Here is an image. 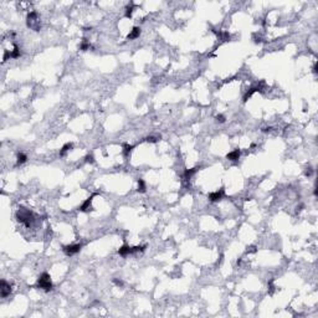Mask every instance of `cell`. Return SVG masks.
Here are the masks:
<instances>
[{
	"label": "cell",
	"mask_w": 318,
	"mask_h": 318,
	"mask_svg": "<svg viewBox=\"0 0 318 318\" xmlns=\"http://www.w3.org/2000/svg\"><path fill=\"white\" fill-rule=\"evenodd\" d=\"M256 247L255 246H250V247H247V252H256Z\"/></svg>",
	"instance_id": "4316f807"
},
{
	"label": "cell",
	"mask_w": 318,
	"mask_h": 318,
	"mask_svg": "<svg viewBox=\"0 0 318 318\" xmlns=\"http://www.w3.org/2000/svg\"><path fill=\"white\" fill-rule=\"evenodd\" d=\"M97 195V193H95V194H92L90 198L88 199H86L85 202H83V204L81 205V206L78 208V210L80 211H83V213H87V211H90L91 210V204H92V200H93V198H95V196Z\"/></svg>",
	"instance_id": "52a82bcc"
},
{
	"label": "cell",
	"mask_w": 318,
	"mask_h": 318,
	"mask_svg": "<svg viewBox=\"0 0 318 318\" xmlns=\"http://www.w3.org/2000/svg\"><path fill=\"white\" fill-rule=\"evenodd\" d=\"M133 9H134V4L133 3H129L127 6H126V17H130L132 16V13H133Z\"/></svg>",
	"instance_id": "2e32d148"
},
{
	"label": "cell",
	"mask_w": 318,
	"mask_h": 318,
	"mask_svg": "<svg viewBox=\"0 0 318 318\" xmlns=\"http://www.w3.org/2000/svg\"><path fill=\"white\" fill-rule=\"evenodd\" d=\"M198 169H199L198 167H196V168H191V169H186V170L184 172V178H185L186 180H189L190 178L193 176L196 172H198Z\"/></svg>",
	"instance_id": "4fadbf2b"
},
{
	"label": "cell",
	"mask_w": 318,
	"mask_h": 318,
	"mask_svg": "<svg viewBox=\"0 0 318 318\" xmlns=\"http://www.w3.org/2000/svg\"><path fill=\"white\" fill-rule=\"evenodd\" d=\"M16 219L19 222H21V224H24L25 226L30 227L32 221L35 220V216H34V214H32V211H30L29 209L20 206L16 211Z\"/></svg>",
	"instance_id": "6da1fadb"
},
{
	"label": "cell",
	"mask_w": 318,
	"mask_h": 318,
	"mask_svg": "<svg viewBox=\"0 0 318 318\" xmlns=\"http://www.w3.org/2000/svg\"><path fill=\"white\" fill-rule=\"evenodd\" d=\"M90 47H91V45H90V43L87 41V39H83L82 43H81V45H80V50H81V51H87Z\"/></svg>",
	"instance_id": "d6986e66"
},
{
	"label": "cell",
	"mask_w": 318,
	"mask_h": 318,
	"mask_svg": "<svg viewBox=\"0 0 318 318\" xmlns=\"http://www.w3.org/2000/svg\"><path fill=\"white\" fill-rule=\"evenodd\" d=\"M146 141L148 143H156V142H158V138H156V137H147Z\"/></svg>",
	"instance_id": "603a6c76"
},
{
	"label": "cell",
	"mask_w": 318,
	"mask_h": 318,
	"mask_svg": "<svg viewBox=\"0 0 318 318\" xmlns=\"http://www.w3.org/2000/svg\"><path fill=\"white\" fill-rule=\"evenodd\" d=\"M85 159H86V162H87V163H93V162H95V158H93L92 154H87Z\"/></svg>",
	"instance_id": "7402d4cb"
},
{
	"label": "cell",
	"mask_w": 318,
	"mask_h": 318,
	"mask_svg": "<svg viewBox=\"0 0 318 318\" xmlns=\"http://www.w3.org/2000/svg\"><path fill=\"white\" fill-rule=\"evenodd\" d=\"M26 24L30 29L35 30V31H40L41 24H40V20H39V14H37L36 11H30L26 16Z\"/></svg>",
	"instance_id": "3957f363"
},
{
	"label": "cell",
	"mask_w": 318,
	"mask_h": 318,
	"mask_svg": "<svg viewBox=\"0 0 318 318\" xmlns=\"http://www.w3.org/2000/svg\"><path fill=\"white\" fill-rule=\"evenodd\" d=\"M271 129H272L271 127H266V128H264V129H262V132H270Z\"/></svg>",
	"instance_id": "83f0119b"
},
{
	"label": "cell",
	"mask_w": 318,
	"mask_h": 318,
	"mask_svg": "<svg viewBox=\"0 0 318 318\" xmlns=\"http://www.w3.org/2000/svg\"><path fill=\"white\" fill-rule=\"evenodd\" d=\"M268 289L271 292H273V289H275V286H273V281L272 280H271V281L268 282Z\"/></svg>",
	"instance_id": "484cf974"
},
{
	"label": "cell",
	"mask_w": 318,
	"mask_h": 318,
	"mask_svg": "<svg viewBox=\"0 0 318 318\" xmlns=\"http://www.w3.org/2000/svg\"><path fill=\"white\" fill-rule=\"evenodd\" d=\"M113 283H116L117 286H121V287L123 286V282L121 281V280H118V278H113Z\"/></svg>",
	"instance_id": "cb8c5ba5"
},
{
	"label": "cell",
	"mask_w": 318,
	"mask_h": 318,
	"mask_svg": "<svg viewBox=\"0 0 318 318\" xmlns=\"http://www.w3.org/2000/svg\"><path fill=\"white\" fill-rule=\"evenodd\" d=\"M17 160H16V164L17 165H21V164H24V163H26V160H27V156L25 153H19L17 154Z\"/></svg>",
	"instance_id": "5bb4252c"
},
{
	"label": "cell",
	"mask_w": 318,
	"mask_h": 318,
	"mask_svg": "<svg viewBox=\"0 0 318 318\" xmlns=\"http://www.w3.org/2000/svg\"><path fill=\"white\" fill-rule=\"evenodd\" d=\"M10 293H11V285L8 283L5 280H1V282H0V296H1V298L8 297Z\"/></svg>",
	"instance_id": "8992f818"
},
{
	"label": "cell",
	"mask_w": 318,
	"mask_h": 318,
	"mask_svg": "<svg viewBox=\"0 0 318 318\" xmlns=\"http://www.w3.org/2000/svg\"><path fill=\"white\" fill-rule=\"evenodd\" d=\"M139 35H141V27L134 26L133 29L130 30L129 34H128L127 40H134V39H137V37H139Z\"/></svg>",
	"instance_id": "8fae6325"
},
{
	"label": "cell",
	"mask_w": 318,
	"mask_h": 318,
	"mask_svg": "<svg viewBox=\"0 0 318 318\" xmlns=\"http://www.w3.org/2000/svg\"><path fill=\"white\" fill-rule=\"evenodd\" d=\"M305 174H306V176H311L313 174V169H312V168H307V170H306Z\"/></svg>",
	"instance_id": "d4e9b609"
},
{
	"label": "cell",
	"mask_w": 318,
	"mask_h": 318,
	"mask_svg": "<svg viewBox=\"0 0 318 318\" xmlns=\"http://www.w3.org/2000/svg\"><path fill=\"white\" fill-rule=\"evenodd\" d=\"M82 249V245L81 244H73V245H67V246H63L62 247V251L66 254L67 256H72L75 254L80 252V250Z\"/></svg>",
	"instance_id": "5b68a950"
},
{
	"label": "cell",
	"mask_w": 318,
	"mask_h": 318,
	"mask_svg": "<svg viewBox=\"0 0 318 318\" xmlns=\"http://www.w3.org/2000/svg\"><path fill=\"white\" fill-rule=\"evenodd\" d=\"M123 148H124V151H123V153H124V156H128V154L132 152V149H133V146H129V144H124L123 146Z\"/></svg>",
	"instance_id": "ffe728a7"
},
{
	"label": "cell",
	"mask_w": 318,
	"mask_h": 318,
	"mask_svg": "<svg viewBox=\"0 0 318 318\" xmlns=\"http://www.w3.org/2000/svg\"><path fill=\"white\" fill-rule=\"evenodd\" d=\"M240 156H241L240 149H235V151L227 153L226 158L229 159V160H231V162H236V160H239V159H240Z\"/></svg>",
	"instance_id": "9c48e42d"
},
{
	"label": "cell",
	"mask_w": 318,
	"mask_h": 318,
	"mask_svg": "<svg viewBox=\"0 0 318 318\" xmlns=\"http://www.w3.org/2000/svg\"><path fill=\"white\" fill-rule=\"evenodd\" d=\"M215 34H216L222 41H229V39H230V35H229V32L226 31H214Z\"/></svg>",
	"instance_id": "9a60e30c"
},
{
	"label": "cell",
	"mask_w": 318,
	"mask_h": 318,
	"mask_svg": "<svg viewBox=\"0 0 318 318\" xmlns=\"http://www.w3.org/2000/svg\"><path fill=\"white\" fill-rule=\"evenodd\" d=\"M313 72L317 73V62L315 63V66H313Z\"/></svg>",
	"instance_id": "f1b7e54d"
},
{
	"label": "cell",
	"mask_w": 318,
	"mask_h": 318,
	"mask_svg": "<svg viewBox=\"0 0 318 318\" xmlns=\"http://www.w3.org/2000/svg\"><path fill=\"white\" fill-rule=\"evenodd\" d=\"M260 91H261V86H255V87H252V88H250V90L244 95V98H242V100H244V102H247V100H249V98H251L252 95H254L255 92H260Z\"/></svg>",
	"instance_id": "30bf717a"
},
{
	"label": "cell",
	"mask_w": 318,
	"mask_h": 318,
	"mask_svg": "<svg viewBox=\"0 0 318 318\" xmlns=\"http://www.w3.org/2000/svg\"><path fill=\"white\" fill-rule=\"evenodd\" d=\"M215 118H216V121H218L219 123H224L226 121V118H225V116H224V114H218Z\"/></svg>",
	"instance_id": "44dd1931"
},
{
	"label": "cell",
	"mask_w": 318,
	"mask_h": 318,
	"mask_svg": "<svg viewBox=\"0 0 318 318\" xmlns=\"http://www.w3.org/2000/svg\"><path fill=\"white\" fill-rule=\"evenodd\" d=\"M10 54H11V59H17V57H20V56H21V51L15 45V46H14V50L10 51Z\"/></svg>",
	"instance_id": "e0dca14e"
},
{
	"label": "cell",
	"mask_w": 318,
	"mask_h": 318,
	"mask_svg": "<svg viewBox=\"0 0 318 318\" xmlns=\"http://www.w3.org/2000/svg\"><path fill=\"white\" fill-rule=\"evenodd\" d=\"M138 193H146V183L143 179H138Z\"/></svg>",
	"instance_id": "ac0fdd59"
},
{
	"label": "cell",
	"mask_w": 318,
	"mask_h": 318,
	"mask_svg": "<svg viewBox=\"0 0 318 318\" xmlns=\"http://www.w3.org/2000/svg\"><path fill=\"white\" fill-rule=\"evenodd\" d=\"M222 196H224V189H220V190L214 191V193H210L208 198L211 203H218L222 199Z\"/></svg>",
	"instance_id": "ba28073f"
},
{
	"label": "cell",
	"mask_w": 318,
	"mask_h": 318,
	"mask_svg": "<svg viewBox=\"0 0 318 318\" xmlns=\"http://www.w3.org/2000/svg\"><path fill=\"white\" fill-rule=\"evenodd\" d=\"M72 148H73V144L72 143H66L65 146L62 147V149L60 151V157H65L67 154V152L70 151H72Z\"/></svg>",
	"instance_id": "7c38bea8"
},
{
	"label": "cell",
	"mask_w": 318,
	"mask_h": 318,
	"mask_svg": "<svg viewBox=\"0 0 318 318\" xmlns=\"http://www.w3.org/2000/svg\"><path fill=\"white\" fill-rule=\"evenodd\" d=\"M146 247L147 246H135V247H130L128 245H123V246H121L119 249H118V254L121 256H128V255H133V254H137V252H143L144 250H146Z\"/></svg>",
	"instance_id": "277c9868"
},
{
	"label": "cell",
	"mask_w": 318,
	"mask_h": 318,
	"mask_svg": "<svg viewBox=\"0 0 318 318\" xmlns=\"http://www.w3.org/2000/svg\"><path fill=\"white\" fill-rule=\"evenodd\" d=\"M36 287L44 289V291H46V292H49V291L52 289L54 285H52V282H51V277H50V275L47 272H44V273L40 275V277L37 278Z\"/></svg>",
	"instance_id": "7a4b0ae2"
}]
</instances>
